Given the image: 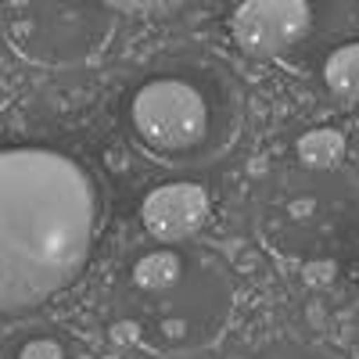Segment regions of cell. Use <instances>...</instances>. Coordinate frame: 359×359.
Returning a JSON list of instances; mask_svg holds the SVG:
<instances>
[{
    "label": "cell",
    "mask_w": 359,
    "mask_h": 359,
    "mask_svg": "<svg viewBox=\"0 0 359 359\" xmlns=\"http://www.w3.org/2000/svg\"><path fill=\"white\" fill-rule=\"evenodd\" d=\"M259 226L269 248L287 255H323L359 226V184L338 169L277 172L262 184Z\"/></svg>",
    "instance_id": "7a4b0ae2"
},
{
    "label": "cell",
    "mask_w": 359,
    "mask_h": 359,
    "mask_svg": "<svg viewBox=\"0 0 359 359\" xmlns=\"http://www.w3.org/2000/svg\"><path fill=\"white\" fill-rule=\"evenodd\" d=\"M144 230L162 245H180L205 226L208 219V194L198 184L176 180V184H162L140 205Z\"/></svg>",
    "instance_id": "8992f818"
},
{
    "label": "cell",
    "mask_w": 359,
    "mask_h": 359,
    "mask_svg": "<svg viewBox=\"0 0 359 359\" xmlns=\"http://www.w3.org/2000/svg\"><path fill=\"white\" fill-rule=\"evenodd\" d=\"M233 306L230 277L219 259L191 252L187 269L162 291H130V327L158 352L191 355L223 334Z\"/></svg>",
    "instance_id": "3957f363"
},
{
    "label": "cell",
    "mask_w": 359,
    "mask_h": 359,
    "mask_svg": "<svg viewBox=\"0 0 359 359\" xmlns=\"http://www.w3.org/2000/svg\"><path fill=\"white\" fill-rule=\"evenodd\" d=\"M255 359H341V355L327 352L320 345H309V341H277V345L262 348Z\"/></svg>",
    "instance_id": "9c48e42d"
},
{
    "label": "cell",
    "mask_w": 359,
    "mask_h": 359,
    "mask_svg": "<svg viewBox=\"0 0 359 359\" xmlns=\"http://www.w3.org/2000/svg\"><path fill=\"white\" fill-rule=\"evenodd\" d=\"M294 158H298L302 169H316V172L338 169L341 158H345V137L338 130H327V126L309 130L302 140L294 144Z\"/></svg>",
    "instance_id": "52a82bcc"
},
{
    "label": "cell",
    "mask_w": 359,
    "mask_h": 359,
    "mask_svg": "<svg viewBox=\"0 0 359 359\" xmlns=\"http://www.w3.org/2000/svg\"><path fill=\"white\" fill-rule=\"evenodd\" d=\"M323 83L338 101H348V104L359 101V43H345L327 57Z\"/></svg>",
    "instance_id": "ba28073f"
},
{
    "label": "cell",
    "mask_w": 359,
    "mask_h": 359,
    "mask_svg": "<svg viewBox=\"0 0 359 359\" xmlns=\"http://www.w3.org/2000/svg\"><path fill=\"white\" fill-rule=\"evenodd\" d=\"M97 4H104L118 15H158V11L184 4V0H97Z\"/></svg>",
    "instance_id": "30bf717a"
},
{
    "label": "cell",
    "mask_w": 359,
    "mask_h": 359,
    "mask_svg": "<svg viewBox=\"0 0 359 359\" xmlns=\"http://www.w3.org/2000/svg\"><path fill=\"white\" fill-rule=\"evenodd\" d=\"M306 0H245L230 18V36L252 57H277L309 33Z\"/></svg>",
    "instance_id": "5b68a950"
},
{
    "label": "cell",
    "mask_w": 359,
    "mask_h": 359,
    "mask_svg": "<svg viewBox=\"0 0 359 359\" xmlns=\"http://www.w3.org/2000/svg\"><path fill=\"white\" fill-rule=\"evenodd\" d=\"M97 187L47 147H0V313H22L69 287L90 259Z\"/></svg>",
    "instance_id": "6da1fadb"
},
{
    "label": "cell",
    "mask_w": 359,
    "mask_h": 359,
    "mask_svg": "<svg viewBox=\"0 0 359 359\" xmlns=\"http://www.w3.org/2000/svg\"><path fill=\"white\" fill-rule=\"evenodd\" d=\"M133 137L151 155L169 162H194L216 147L208 90L184 76H155L130 97Z\"/></svg>",
    "instance_id": "277c9868"
}]
</instances>
